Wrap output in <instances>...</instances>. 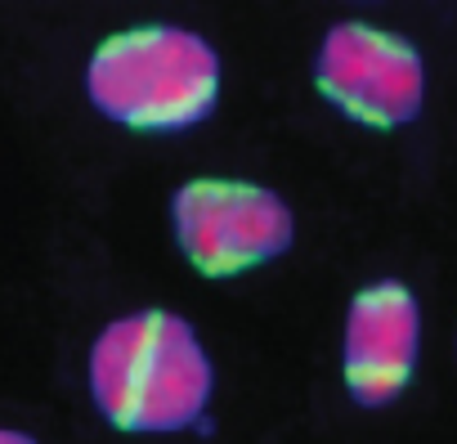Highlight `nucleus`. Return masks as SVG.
I'll use <instances>...</instances> for the list:
<instances>
[{
    "label": "nucleus",
    "instance_id": "1",
    "mask_svg": "<svg viewBox=\"0 0 457 444\" xmlns=\"http://www.w3.org/2000/svg\"><path fill=\"white\" fill-rule=\"evenodd\" d=\"M211 390V355L197 328L170 310L121 314L90 346V399L117 431H184L206 413Z\"/></svg>",
    "mask_w": 457,
    "mask_h": 444
},
{
    "label": "nucleus",
    "instance_id": "4",
    "mask_svg": "<svg viewBox=\"0 0 457 444\" xmlns=\"http://www.w3.org/2000/svg\"><path fill=\"white\" fill-rule=\"evenodd\" d=\"M319 95L368 130H395L421 117L426 63L421 50L372 23H332L314 54Z\"/></svg>",
    "mask_w": 457,
    "mask_h": 444
},
{
    "label": "nucleus",
    "instance_id": "2",
    "mask_svg": "<svg viewBox=\"0 0 457 444\" xmlns=\"http://www.w3.org/2000/svg\"><path fill=\"white\" fill-rule=\"evenodd\" d=\"M86 95L99 117L139 130L175 135L215 113L220 54L206 37L175 23H139L95 46Z\"/></svg>",
    "mask_w": 457,
    "mask_h": 444
},
{
    "label": "nucleus",
    "instance_id": "3",
    "mask_svg": "<svg viewBox=\"0 0 457 444\" xmlns=\"http://www.w3.org/2000/svg\"><path fill=\"white\" fill-rule=\"evenodd\" d=\"M170 230L197 274L234 279L265 261H278L296 239V220L292 206L265 184L202 175L175 188Z\"/></svg>",
    "mask_w": 457,
    "mask_h": 444
},
{
    "label": "nucleus",
    "instance_id": "6",
    "mask_svg": "<svg viewBox=\"0 0 457 444\" xmlns=\"http://www.w3.org/2000/svg\"><path fill=\"white\" fill-rule=\"evenodd\" d=\"M0 444H37L28 431H14V426H0Z\"/></svg>",
    "mask_w": 457,
    "mask_h": 444
},
{
    "label": "nucleus",
    "instance_id": "5",
    "mask_svg": "<svg viewBox=\"0 0 457 444\" xmlns=\"http://www.w3.org/2000/svg\"><path fill=\"white\" fill-rule=\"evenodd\" d=\"M421 355V306L408 283L377 279L354 292L345 310V346H341V373L345 390L359 408H386L395 404Z\"/></svg>",
    "mask_w": 457,
    "mask_h": 444
}]
</instances>
